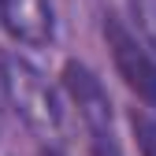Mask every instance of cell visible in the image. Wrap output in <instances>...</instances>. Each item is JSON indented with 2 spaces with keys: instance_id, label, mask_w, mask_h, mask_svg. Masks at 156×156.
Segmentation results:
<instances>
[{
  "instance_id": "cell-1",
  "label": "cell",
  "mask_w": 156,
  "mask_h": 156,
  "mask_svg": "<svg viewBox=\"0 0 156 156\" xmlns=\"http://www.w3.org/2000/svg\"><path fill=\"white\" fill-rule=\"evenodd\" d=\"M0 89L11 101V108L23 115V123L37 134H56L60 130V101L48 86V78L37 71L26 56L19 52H0Z\"/></svg>"
},
{
  "instance_id": "cell-2",
  "label": "cell",
  "mask_w": 156,
  "mask_h": 156,
  "mask_svg": "<svg viewBox=\"0 0 156 156\" xmlns=\"http://www.w3.org/2000/svg\"><path fill=\"white\" fill-rule=\"evenodd\" d=\"M104 41H108V48H112V60H115L119 78L141 97L149 108H156V60H152V52H149L115 15L104 19Z\"/></svg>"
},
{
  "instance_id": "cell-3",
  "label": "cell",
  "mask_w": 156,
  "mask_h": 156,
  "mask_svg": "<svg viewBox=\"0 0 156 156\" xmlns=\"http://www.w3.org/2000/svg\"><path fill=\"white\" fill-rule=\"evenodd\" d=\"M63 86L71 93V101L78 104L82 112V119L89 126V134H101V130H112V101L101 86V78H97L86 63H67L63 67Z\"/></svg>"
},
{
  "instance_id": "cell-4",
  "label": "cell",
  "mask_w": 156,
  "mask_h": 156,
  "mask_svg": "<svg viewBox=\"0 0 156 156\" xmlns=\"http://www.w3.org/2000/svg\"><path fill=\"white\" fill-rule=\"evenodd\" d=\"M0 19L23 45L52 41V4L48 0H0Z\"/></svg>"
},
{
  "instance_id": "cell-5",
  "label": "cell",
  "mask_w": 156,
  "mask_h": 156,
  "mask_svg": "<svg viewBox=\"0 0 156 156\" xmlns=\"http://www.w3.org/2000/svg\"><path fill=\"white\" fill-rule=\"evenodd\" d=\"M130 15L138 19V34L149 52H156V0H130Z\"/></svg>"
},
{
  "instance_id": "cell-6",
  "label": "cell",
  "mask_w": 156,
  "mask_h": 156,
  "mask_svg": "<svg viewBox=\"0 0 156 156\" xmlns=\"http://www.w3.org/2000/svg\"><path fill=\"white\" fill-rule=\"evenodd\" d=\"M134 134H138V149L141 156H156V119L145 112H134Z\"/></svg>"
},
{
  "instance_id": "cell-7",
  "label": "cell",
  "mask_w": 156,
  "mask_h": 156,
  "mask_svg": "<svg viewBox=\"0 0 156 156\" xmlns=\"http://www.w3.org/2000/svg\"><path fill=\"white\" fill-rule=\"evenodd\" d=\"M93 156H119V145H115V134L112 130L93 134Z\"/></svg>"
}]
</instances>
